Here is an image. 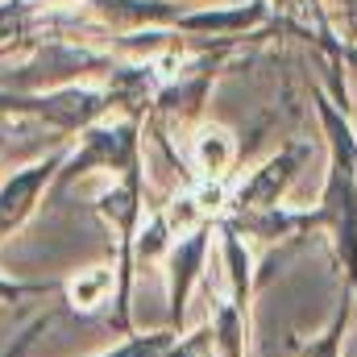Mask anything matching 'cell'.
Here are the masks:
<instances>
[{"label":"cell","instance_id":"6da1fadb","mask_svg":"<svg viewBox=\"0 0 357 357\" xmlns=\"http://www.w3.org/2000/svg\"><path fill=\"white\" fill-rule=\"evenodd\" d=\"M229 154H233V146H229L225 133H204V137H199V162H204V171L216 175V171L229 162Z\"/></svg>","mask_w":357,"mask_h":357}]
</instances>
